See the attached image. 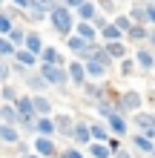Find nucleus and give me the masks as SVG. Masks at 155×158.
<instances>
[{
    "mask_svg": "<svg viewBox=\"0 0 155 158\" xmlns=\"http://www.w3.org/2000/svg\"><path fill=\"white\" fill-rule=\"evenodd\" d=\"M80 60H95V63H101L104 69L112 66V58H109V52L104 49V43H98V40H95V43H89V49H86V55H84Z\"/></svg>",
    "mask_w": 155,
    "mask_h": 158,
    "instance_id": "423d86ee",
    "label": "nucleus"
},
{
    "mask_svg": "<svg viewBox=\"0 0 155 158\" xmlns=\"http://www.w3.org/2000/svg\"><path fill=\"white\" fill-rule=\"evenodd\" d=\"M72 35H78V38H84V40H89V43H95V38H98V29L92 23H78L75 20V32Z\"/></svg>",
    "mask_w": 155,
    "mask_h": 158,
    "instance_id": "b1692460",
    "label": "nucleus"
},
{
    "mask_svg": "<svg viewBox=\"0 0 155 158\" xmlns=\"http://www.w3.org/2000/svg\"><path fill=\"white\" fill-rule=\"evenodd\" d=\"M14 46L9 43V38H0V58H14Z\"/></svg>",
    "mask_w": 155,
    "mask_h": 158,
    "instance_id": "ea45409f",
    "label": "nucleus"
},
{
    "mask_svg": "<svg viewBox=\"0 0 155 158\" xmlns=\"http://www.w3.org/2000/svg\"><path fill=\"white\" fill-rule=\"evenodd\" d=\"M147 26L155 29V3H147Z\"/></svg>",
    "mask_w": 155,
    "mask_h": 158,
    "instance_id": "37998d69",
    "label": "nucleus"
},
{
    "mask_svg": "<svg viewBox=\"0 0 155 158\" xmlns=\"http://www.w3.org/2000/svg\"><path fill=\"white\" fill-rule=\"evenodd\" d=\"M26 86H29V95H46L49 83L43 81L40 72H29V75H26Z\"/></svg>",
    "mask_w": 155,
    "mask_h": 158,
    "instance_id": "ddd939ff",
    "label": "nucleus"
},
{
    "mask_svg": "<svg viewBox=\"0 0 155 158\" xmlns=\"http://www.w3.org/2000/svg\"><path fill=\"white\" fill-rule=\"evenodd\" d=\"M149 46L155 49V29H149Z\"/></svg>",
    "mask_w": 155,
    "mask_h": 158,
    "instance_id": "3c124183",
    "label": "nucleus"
},
{
    "mask_svg": "<svg viewBox=\"0 0 155 158\" xmlns=\"http://www.w3.org/2000/svg\"><path fill=\"white\" fill-rule=\"evenodd\" d=\"M132 124L138 127L141 135H147V138L155 141V112H144V109H141V112L132 115Z\"/></svg>",
    "mask_w": 155,
    "mask_h": 158,
    "instance_id": "39448f33",
    "label": "nucleus"
},
{
    "mask_svg": "<svg viewBox=\"0 0 155 158\" xmlns=\"http://www.w3.org/2000/svg\"><path fill=\"white\" fill-rule=\"evenodd\" d=\"M152 3H155V0H152Z\"/></svg>",
    "mask_w": 155,
    "mask_h": 158,
    "instance_id": "4d7b16f0",
    "label": "nucleus"
},
{
    "mask_svg": "<svg viewBox=\"0 0 155 158\" xmlns=\"http://www.w3.org/2000/svg\"><path fill=\"white\" fill-rule=\"evenodd\" d=\"M152 158H155V152H152Z\"/></svg>",
    "mask_w": 155,
    "mask_h": 158,
    "instance_id": "6e6d98bb",
    "label": "nucleus"
},
{
    "mask_svg": "<svg viewBox=\"0 0 155 158\" xmlns=\"http://www.w3.org/2000/svg\"><path fill=\"white\" fill-rule=\"evenodd\" d=\"M104 49L109 52L112 60H124L126 58V40H112V43H104Z\"/></svg>",
    "mask_w": 155,
    "mask_h": 158,
    "instance_id": "393cba45",
    "label": "nucleus"
},
{
    "mask_svg": "<svg viewBox=\"0 0 155 158\" xmlns=\"http://www.w3.org/2000/svg\"><path fill=\"white\" fill-rule=\"evenodd\" d=\"M14 109H17V115H35V109H32V95H20L14 101Z\"/></svg>",
    "mask_w": 155,
    "mask_h": 158,
    "instance_id": "72a5a7b5",
    "label": "nucleus"
},
{
    "mask_svg": "<svg viewBox=\"0 0 155 158\" xmlns=\"http://www.w3.org/2000/svg\"><path fill=\"white\" fill-rule=\"evenodd\" d=\"M32 109H35V115L38 118H52V101L46 95H32Z\"/></svg>",
    "mask_w": 155,
    "mask_h": 158,
    "instance_id": "4468645a",
    "label": "nucleus"
},
{
    "mask_svg": "<svg viewBox=\"0 0 155 158\" xmlns=\"http://www.w3.org/2000/svg\"><path fill=\"white\" fill-rule=\"evenodd\" d=\"M84 95H86L89 101H95V104H98V101H101V98L106 95V86H101V83H89V81H86V86H84Z\"/></svg>",
    "mask_w": 155,
    "mask_h": 158,
    "instance_id": "7c9ffc66",
    "label": "nucleus"
},
{
    "mask_svg": "<svg viewBox=\"0 0 155 158\" xmlns=\"http://www.w3.org/2000/svg\"><path fill=\"white\" fill-rule=\"evenodd\" d=\"M144 3H152V0H144Z\"/></svg>",
    "mask_w": 155,
    "mask_h": 158,
    "instance_id": "864d4df0",
    "label": "nucleus"
},
{
    "mask_svg": "<svg viewBox=\"0 0 155 158\" xmlns=\"http://www.w3.org/2000/svg\"><path fill=\"white\" fill-rule=\"evenodd\" d=\"M23 40H26V29H23V26H17V23H14V29L9 32V43H12L14 49H23Z\"/></svg>",
    "mask_w": 155,
    "mask_h": 158,
    "instance_id": "f704fd0d",
    "label": "nucleus"
},
{
    "mask_svg": "<svg viewBox=\"0 0 155 158\" xmlns=\"http://www.w3.org/2000/svg\"><path fill=\"white\" fill-rule=\"evenodd\" d=\"M126 40L129 43H144V40H149V26H138L135 23L129 32H126Z\"/></svg>",
    "mask_w": 155,
    "mask_h": 158,
    "instance_id": "a878e982",
    "label": "nucleus"
},
{
    "mask_svg": "<svg viewBox=\"0 0 155 158\" xmlns=\"http://www.w3.org/2000/svg\"><path fill=\"white\" fill-rule=\"evenodd\" d=\"M135 66H138L141 72H152V69H155V52L141 46V49L135 52Z\"/></svg>",
    "mask_w": 155,
    "mask_h": 158,
    "instance_id": "f8f14e48",
    "label": "nucleus"
},
{
    "mask_svg": "<svg viewBox=\"0 0 155 158\" xmlns=\"http://www.w3.org/2000/svg\"><path fill=\"white\" fill-rule=\"evenodd\" d=\"M106 127H109V132H112L115 138H124L126 132H129V121H126V115H121V112H115L112 118H109Z\"/></svg>",
    "mask_w": 155,
    "mask_h": 158,
    "instance_id": "9d476101",
    "label": "nucleus"
},
{
    "mask_svg": "<svg viewBox=\"0 0 155 158\" xmlns=\"http://www.w3.org/2000/svg\"><path fill=\"white\" fill-rule=\"evenodd\" d=\"M40 75L49 86H58V89H66L69 86V75H66V66H49V63H40Z\"/></svg>",
    "mask_w": 155,
    "mask_h": 158,
    "instance_id": "f03ea898",
    "label": "nucleus"
},
{
    "mask_svg": "<svg viewBox=\"0 0 155 158\" xmlns=\"http://www.w3.org/2000/svg\"><path fill=\"white\" fill-rule=\"evenodd\" d=\"M95 17H98V6H95V0H86V3L75 12V20H78V23H92Z\"/></svg>",
    "mask_w": 155,
    "mask_h": 158,
    "instance_id": "a211bd4d",
    "label": "nucleus"
},
{
    "mask_svg": "<svg viewBox=\"0 0 155 158\" xmlns=\"http://www.w3.org/2000/svg\"><path fill=\"white\" fill-rule=\"evenodd\" d=\"M132 150L138 152V155H149V158H152L155 141H152V138H147V135H141V132H135V135H132Z\"/></svg>",
    "mask_w": 155,
    "mask_h": 158,
    "instance_id": "9b49d317",
    "label": "nucleus"
},
{
    "mask_svg": "<svg viewBox=\"0 0 155 158\" xmlns=\"http://www.w3.org/2000/svg\"><path fill=\"white\" fill-rule=\"evenodd\" d=\"M86 155L89 158H112V150H109L106 144H98V141H92L86 147Z\"/></svg>",
    "mask_w": 155,
    "mask_h": 158,
    "instance_id": "c756f323",
    "label": "nucleus"
},
{
    "mask_svg": "<svg viewBox=\"0 0 155 158\" xmlns=\"http://www.w3.org/2000/svg\"><path fill=\"white\" fill-rule=\"evenodd\" d=\"M43 46H46V43H43V38H40L38 32H26L23 49H26V52H32V55H35L38 60H40V52H43Z\"/></svg>",
    "mask_w": 155,
    "mask_h": 158,
    "instance_id": "2eb2a0df",
    "label": "nucleus"
},
{
    "mask_svg": "<svg viewBox=\"0 0 155 158\" xmlns=\"http://www.w3.org/2000/svg\"><path fill=\"white\" fill-rule=\"evenodd\" d=\"M129 17H132V23L147 26V3H135V6L129 9Z\"/></svg>",
    "mask_w": 155,
    "mask_h": 158,
    "instance_id": "2f4dec72",
    "label": "nucleus"
},
{
    "mask_svg": "<svg viewBox=\"0 0 155 158\" xmlns=\"http://www.w3.org/2000/svg\"><path fill=\"white\" fill-rule=\"evenodd\" d=\"M84 69H86V81H104L106 78V72L101 63H95V60H84Z\"/></svg>",
    "mask_w": 155,
    "mask_h": 158,
    "instance_id": "5701e85b",
    "label": "nucleus"
},
{
    "mask_svg": "<svg viewBox=\"0 0 155 158\" xmlns=\"http://www.w3.org/2000/svg\"><path fill=\"white\" fill-rule=\"evenodd\" d=\"M106 147H109V150H112V155H115V152L121 150L124 144H121V138H115V135H112V138H109V141H106Z\"/></svg>",
    "mask_w": 155,
    "mask_h": 158,
    "instance_id": "49530a36",
    "label": "nucleus"
},
{
    "mask_svg": "<svg viewBox=\"0 0 155 158\" xmlns=\"http://www.w3.org/2000/svg\"><path fill=\"white\" fill-rule=\"evenodd\" d=\"M95 6H98V12H109V15H115V0H95Z\"/></svg>",
    "mask_w": 155,
    "mask_h": 158,
    "instance_id": "a19ab883",
    "label": "nucleus"
},
{
    "mask_svg": "<svg viewBox=\"0 0 155 158\" xmlns=\"http://www.w3.org/2000/svg\"><path fill=\"white\" fill-rule=\"evenodd\" d=\"M35 135L55 138V121L52 118H35Z\"/></svg>",
    "mask_w": 155,
    "mask_h": 158,
    "instance_id": "4be33fe9",
    "label": "nucleus"
},
{
    "mask_svg": "<svg viewBox=\"0 0 155 158\" xmlns=\"http://www.w3.org/2000/svg\"><path fill=\"white\" fill-rule=\"evenodd\" d=\"M26 17H29L32 23H40V20H49V12H46L40 3H35V0H32V6L26 9Z\"/></svg>",
    "mask_w": 155,
    "mask_h": 158,
    "instance_id": "cd10ccee",
    "label": "nucleus"
},
{
    "mask_svg": "<svg viewBox=\"0 0 155 158\" xmlns=\"http://www.w3.org/2000/svg\"><path fill=\"white\" fill-rule=\"evenodd\" d=\"M60 3H63V6H66V9H69V12H78V9H80V6H84V3H86V0H60Z\"/></svg>",
    "mask_w": 155,
    "mask_h": 158,
    "instance_id": "c03bdc74",
    "label": "nucleus"
},
{
    "mask_svg": "<svg viewBox=\"0 0 155 158\" xmlns=\"http://www.w3.org/2000/svg\"><path fill=\"white\" fill-rule=\"evenodd\" d=\"M72 141H75V147H80V150H86V147L92 144V135H89V124H86V121H75Z\"/></svg>",
    "mask_w": 155,
    "mask_h": 158,
    "instance_id": "1a4fd4ad",
    "label": "nucleus"
},
{
    "mask_svg": "<svg viewBox=\"0 0 155 158\" xmlns=\"http://www.w3.org/2000/svg\"><path fill=\"white\" fill-rule=\"evenodd\" d=\"M20 158H40L38 152H29V155H20Z\"/></svg>",
    "mask_w": 155,
    "mask_h": 158,
    "instance_id": "603ef678",
    "label": "nucleus"
},
{
    "mask_svg": "<svg viewBox=\"0 0 155 158\" xmlns=\"http://www.w3.org/2000/svg\"><path fill=\"white\" fill-rule=\"evenodd\" d=\"M14 29V20H12V15H6V12H0V38H9V32Z\"/></svg>",
    "mask_w": 155,
    "mask_h": 158,
    "instance_id": "e433bc0d",
    "label": "nucleus"
},
{
    "mask_svg": "<svg viewBox=\"0 0 155 158\" xmlns=\"http://www.w3.org/2000/svg\"><path fill=\"white\" fill-rule=\"evenodd\" d=\"M52 121H55V135L69 138V141H72V132H75V118L66 115V112H58V115H52Z\"/></svg>",
    "mask_w": 155,
    "mask_h": 158,
    "instance_id": "6e6552de",
    "label": "nucleus"
},
{
    "mask_svg": "<svg viewBox=\"0 0 155 158\" xmlns=\"http://www.w3.org/2000/svg\"><path fill=\"white\" fill-rule=\"evenodd\" d=\"M3 3H6V0H0V6H3Z\"/></svg>",
    "mask_w": 155,
    "mask_h": 158,
    "instance_id": "5fc2aeb1",
    "label": "nucleus"
},
{
    "mask_svg": "<svg viewBox=\"0 0 155 158\" xmlns=\"http://www.w3.org/2000/svg\"><path fill=\"white\" fill-rule=\"evenodd\" d=\"M141 106H144V95L138 89H126L118 95V112L126 115V112H141Z\"/></svg>",
    "mask_w": 155,
    "mask_h": 158,
    "instance_id": "7ed1b4c3",
    "label": "nucleus"
},
{
    "mask_svg": "<svg viewBox=\"0 0 155 158\" xmlns=\"http://www.w3.org/2000/svg\"><path fill=\"white\" fill-rule=\"evenodd\" d=\"M118 69H121V75H124V78H129L132 72L138 69V66H135V58H124V60H118Z\"/></svg>",
    "mask_w": 155,
    "mask_h": 158,
    "instance_id": "58836bf2",
    "label": "nucleus"
},
{
    "mask_svg": "<svg viewBox=\"0 0 155 158\" xmlns=\"http://www.w3.org/2000/svg\"><path fill=\"white\" fill-rule=\"evenodd\" d=\"M14 60L20 63L23 69H32V66H40V60L35 58L32 52H26V49H17V52H14Z\"/></svg>",
    "mask_w": 155,
    "mask_h": 158,
    "instance_id": "c85d7f7f",
    "label": "nucleus"
},
{
    "mask_svg": "<svg viewBox=\"0 0 155 158\" xmlns=\"http://www.w3.org/2000/svg\"><path fill=\"white\" fill-rule=\"evenodd\" d=\"M35 118H38V115H20V118H17L20 135H35Z\"/></svg>",
    "mask_w": 155,
    "mask_h": 158,
    "instance_id": "473e14b6",
    "label": "nucleus"
},
{
    "mask_svg": "<svg viewBox=\"0 0 155 158\" xmlns=\"http://www.w3.org/2000/svg\"><path fill=\"white\" fill-rule=\"evenodd\" d=\"M29 6H32V0H12V9H17V12H26Z\"/></svg>",
    "mask_w": 155,
    "mask_h": 158,
    "instance_id": "a18cd8bd",
    "label": "nucleus"
},
{
    "mask_svg": "<svg viewBox=\"0 0 155 158\" xmlns=\"http://www.w3.org/2000/svg\"><path fill=\"white\" fill-rule=\"evenodd\" d=\"M32 152H38L40 158H58L60 155L55 138H43V135H35L32 138Z\"/></svg>",
    "mask_w": 155,
    "mask_h": 158,
    "instance_id": "20e7f679",
    "label": "nucleus"
},
{
    "mask_svg": "<svg viewBox=\"0 0 155 158\" xmlns=\"http://www.w3.org/2000/svg\"><path fill=\"white\" fill-rule=\"evenodd\" d=\"M66 75H69V86H78V89H84L86 86V69H84V60H72L66 63Z\"/></svg>",
    "mask_w": 155,
    "mask_h": 158,
    "instance_id": "0eeeda50",
    "label": "nucleus"
},
{
    "mask_svg": "<svg viewBox=\"0 0 155 158\" xmlns=\"http://www.w3.org/2000/svg\"><path fill=\"white\" fill-rule=\"evenodd\" d=\"M40 63H49V66H66V60H63L60 49H55V46H43V52H40Z\"/></svg>",
    "mask_w": 155,
    "mask_h": 158,
    "instance_id": "f3484780",
    "label": "nucleus"
},
{
    "mask_svg": "<svg viewBox=\"0 0 155 158\" xmlns=\"http://www.w3.org/2000/svg\"><path fill=\"white\" fill-rule=\"evenodd\" d=\"M49 23H52V29L58 32L60 38H69V35L75 32V12H69V9L58 0L55 9L49 12Z\"/></svg>",
    "mask_w": 155,
    "mask_h": 158,
    "instance_id": "f257e3e1",
    "label": "nucleus"
},
{
    "mask_svg": "<svg viewBox=\"0 0 155 158\" xmlns=\"http://www.w3.org/2000/svg\"><path fill=\"white\" fill-rule=\"evenodd\" d=\"M0 98H3L6 104H14V101L20 98V95H17V89L12 86V83H3V89H0Z\"/></svg>",
    "mask_w": 155,
    "mask_h": 158,
    "instance_id": "4c0bfd02",
    "label": "nucleus"
},
{
    "mask_svg": "<svg viewBox=\"0 0 155 158\" xmlns=\"http://www.w3.org/2000/svg\"><path fill=\"white\" fill-rule=\"evenodd\" d=\"M60 158H86V150H80V147H69L66 152H60Z\"/></svg>",
    "mask_w": 155,
    "mask_h": 158,
    "instance_id": "79ce46f5",
    "label": "nucleus"
},
{
    "mask_svg": "<svg viewBox=\"0 0 155 158\" xmlns=\"http://www.w3.org/2000/svg\"><path fill=\"white\" fill-rule=\"evenodd\" d=\"M66 49H69V52H72V55H75V58L80 60V58L86 55V49H89V40L78 38V35H69V38H66Z\"/></svg>",
    "mask_w": 155,
    "mask_h": 158,
    "instance_id": "aec40b11",
    "label": "nucleus"
},
{
    "mask_svg": "<svg viewBox=\"0 0 155 158\" xmlns=\"http://www.w3.org/2000/svg\"><path fill=\"white\" fill-rule=\"evenodd\" d=\"M98 38H101L104 43H112V40H126V38H124V32H121V29H118V26H115L112 20H109V23L104 26V29H101V32H98Z\"/></svg>",
    "mask_w": 155,
    "mask_h": 158,
    "instance_id": "412c9836",
    "label": "nucleus"
},
{
    "mask_svg": "<svg viewBox=\"0 0 155 158\" xmlns=\"http://www.w3.org/2000/svg\"><path fill=\"white\" fill-rule=\"evenodd\" d=\"M89 135H92V141H98V144H106L109 138H112L106 121H95V124H89Z\"/></svg>",
    "mask_w": 155,
    "mask_h": 158,
    "instance_id": "6ab92c4d",
    "label": "nucleus"
},
{
    "mask_svg": "<svg viewBox=\"0 0 155 158\" xmlns=\"http://www.w3.org/2000/svg\"><path fill=\"white\" fill-rule=\"evenodd\" d=\"M9 78V66H6V63H0V81H6Z\"/></svg>",
    "mask_w": 155,
    "mask_h": 158,
    "instance_id": "8fccbe9b",
    "label": "nucleus"
},
{
    "mask_svg": "<svg viewBox=\"0 0 155 158\" xmlns=\"http://www.w3.org/2000/svg\"><path fill=\"white\" fill-rule=\"evenodd\" d=\"M112 23H115V26H118V29H121V32H124V38H126V32H129V29H132V26H135L129 15H115V17H112Z\"/></svg>",
    "mask_w": 155,
    "mask_h": 158,
    "instance_id": "c9c22d12",
    "label": "nucleus"
},
{
    "mask_svg": "<svg viewBox=\"0 0 155 158\" xmlns=\"http://www.w3.org/2000/svg\"><path fill=\"white\" fill-rule=\"evenodd\" d=\"M17 141H23L20 129H17V127H9V124H0V144H6V147H14Z\"/></svg>",
    "mask_w": 155,
    "mask_h": 158,
    "instance_id": "dca6fc26",
    "label": "nucleus"
},
{
    "mask_svg": "<svg viewBox=\"0 0 155 158\" xmlns=\"http://www.w3.org/2000/svg\"><path fill=\"white\" fill-rule=\"evenodd\" d=\"M112 158H135V155H132L129 150H126V147H121V150H118V152H115Z\"/></svg>",
    "mask_w": 155,
    "mask_h": 158,
    "instance_id": "09e8293b",
    "label": "nucleus"
},
{
    "mask_svg": "<svg viewBox=\"0 0 155 158\" xmlns=\"http://www.w3.org/2000/svg\"><path fill=\"white\" fill-rule=\"evenodd\" d=\"M106 23H109V20H106V17H104L101 12H98V17H95V20H92V26H95V29H98V32H101V29H104V26H106Z\"/></svg>",
    "mask_w": 155,
    "mask_h": 158,
    "instance_id": "de8ad7c7",
    "label": "nucleus"
},
{
    "mask_svg": "<svg viewBox=\"0 0 155 158\" xmlns=\"http://www.w3.org/2000/svg\"><path fill=\"white\" fill-rule=\"evenodd\" d=\"M17 109H14V104H3L0 106V124H9V127H17Z\"/></svg>",
    "mask_w": 155,
    "mask_h": 158,
    "instance_id": "bb28decb",
    "label": "nucleus"
}]
</instances>
